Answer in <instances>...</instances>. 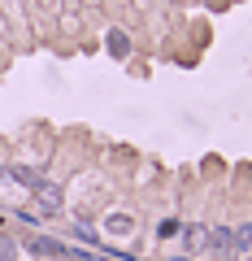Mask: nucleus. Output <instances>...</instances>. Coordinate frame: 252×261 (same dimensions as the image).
<instances>
[{"mask_svg": "<svg viewBox=\"0 0 252 261\" xmlns=\"http://www.w3.org/2000/svg\"><path fill=\"white\" fill-rule=\"evenodd\" d=\"M104 48H109L113 57H131V35H126V31H109V39H104Z\"/></svg>", "mask_w": 252, "mask_h": 261, "instance_id": "nucleus-3", "label": "nucleus"}, {"mask_svg": "<svg viewBox=\"0 0 252 261\" xmlns=\"http://www.w3.org/2000/svg\"><path fill=\"white\" fill-rule=\"evenodd\" d=\"M74 235H78L83 244H96V240H100V235H96V231H92L87 222H74Z\"/></svg>", "mask_w": 252, "mask_h": 261, "instance_id": "nucleus-9", "label": "nucleus"}, {"mask_svg": "<svg viewBox=\"0 0 252 261\" xmlns=\"http://www.w3.org/2000/svg\"><path fill=\"white\" fill-rule=\"evenodd\" d=\"M5 174L18 178V183H26V187H39V183H44V178H39L35 170H26V166H13V170H5Z\"/></svg>", "mask_w": 252, "mask_h": 261, "instance_id": "nucleus-7", "label": "nucleus"}, {"mask_svg": "<svg viewBox=\"0 0 252 261\" xmlns=\"http://www.w3.org/2000/svg\"><path fill=\"white\" fill-rule=\"evenodd\" d=\"M0 27H5V18H0Z\"/></svg>", "mask_w": 252, "mask_h": 261, "instance_id": "nucleus-11", "label": "nucleus"}, {"mask_svg": "<svg viewBox=\"0 0 252 261\" xmlns=\"http://www.w3.org/2000/svg\"><path fill=\"white\" fill-rule=\"evenodd\" d=\"M26 248L39 252V257H66V252H70V248H61L57 240H39V235H35V240H26Z\"/></svg>", "mask_w": 252, "mask_h": 261, "instance_id": "nucleus-4", "label": "nucleus"}, {"mask_svg": "<svg viewBox=\"0 0 252 261\" xmlns=\"http://www.w3.org/2000/svg\"><path fill=\"white\" fill-rule=\"evenodd\" d=\"M178 235V222H161V240H174Z\"/></svg>", "mask_w": 252, "mask_h": 261, "instance_id": "nucleus-10", "label": "nucleus"}, {"mask_svg": "<svg viewBox=\"0 0 252 261\" xmlns=\"http://www.w3.org/2000/svg\"><path fill=\"white\" fill-rule=\"evenodd\" d=\"M187 248H191V252H200V248H209V231H205V226H187Z\"/></svg>", "mask_w": 252, "mask_h": 261, "instance_id": "nucleus-6", "label": "nucleus"}, {"mask_svg": "<svg viewBox=\"0 0 252 261\" xmlns=\"http://www.w3.org/2000/svg\"><path fill=\"white\" fill-rule=\"evenodd\" d=\"M235 248H239V252H243V248H252V222L235 231Z\"/></svg>", "mask_w": 252, "mask_h": 261, "instance_id": "nucleus-8", "label": "nucleus"}, {"mask_svg": "<svg viewBox=\"0 0 252 261\" xmlns=\"http://www.w3.org/2000/svg\"><path fill=\"white\" fill-rule=\"evenodd\" d=\"M131 231H135V218L131 214H109V218H104V235H113V240H126Z\"/></svg>", "mask_w": 252, "mask_h": 261, "instance_id": "nucleus-2", "label": "nucleus"}, {"mask_svg": "<svg viewBox=\"0 0 252 261\" xmlns=\"http://www.w3.org/2000/svg\"><path fill=\"white\" fill-rule=\"evenodd\" d=\"M209 248H217V252H231V248H235V231H226V226H217V231L209 235Z\"/></svg>", "mask_w": 252, "mask_h": 261, "instance_id": "nucleus-5", "label": "nucleus"}, {"mask_svg": "<svg viewBox=\"0 0 252 261\" xmlns=\"http://www.w3.org/2000/svg\"><path fill=\"white\" fill-rule=\"evenodd\" d=\"M35 200H39L44 214H61V187H57V183H39L35 187Z\"/></svg>", "mask_w": 252, "mask_h": 261, "instance_id": "nucleus-1", "label": "nucleus"}]
</instances>
